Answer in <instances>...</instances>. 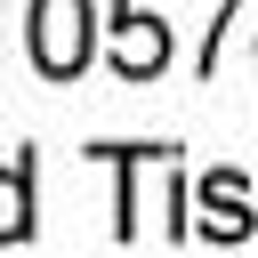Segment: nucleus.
<instances>
[{"label":"nucleus","instance_id":"nucleus-1","mask_svg":"<svg viewBox=\"0 0 258 258\" xmlns=\"http://www.w3.org/2000/svg\"><path fill=\"white\" fill-rule=\"evenodd\" d=\"M32 64L48 81H73L89 56H97V8L89 0H32Z\"/></svg>","mask_w":258,"mask_h":258},{"label":"nucleus","instance_id":"nucleus-2","mask_svg":"<svg viewBox=\"0 0 258 258\" xmlns=\"http://www.w3.org/2000/svg\"><path fill=\"white\" fill-rule=\"evenodd\" d=\"M169 64V24L153 16V0H121L113 8V73L121 81H153Z\"/></svg>","mask_w":258,"mask_h":258},{"label":"nucleus","instance_id":"nucleus-3","mask_svg":"<svg viewBox=\"0 0 258 258\" xmlns=\"http://www.w3.org/2000/svg\"><path fill=\"white\" fill-rule=\"evenodd\" d=\"M194 210H202L194 234H210V242H242V234L258 226V218H250V194H242L234 169H210V177L194 185Z\"/></svg>","mask_w":258,"mask_h":258},{"label":"nucleus","instance_id":"nucleus-4","mask_svg":"<svg viewBox=\"0 0 258 258\" xmlns=\"http://www.w3.org/2000/svg\"><path fill=\"white\" fill-rule=\"evenodd\" d=\"M32 234V161H0V242H24Z\"/></svg>","mask_w":258,"mask_h":258}]
</instances>
